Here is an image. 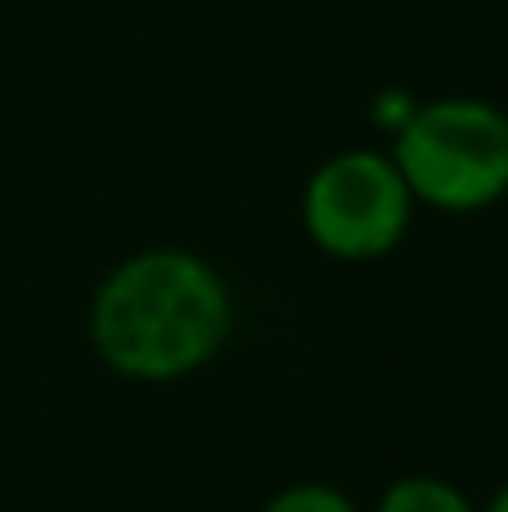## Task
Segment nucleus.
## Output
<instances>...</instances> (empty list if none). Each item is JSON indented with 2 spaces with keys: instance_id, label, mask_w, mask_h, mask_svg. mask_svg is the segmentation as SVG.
Returning a JSON list of instances; mask_svg holds the SVG:
<instances>
[{
  "instance_id": "obj_1",
  "label": "nucleus",
  "mask_w": 508,
  "mask_h": 512,
  "mask_svg": "<svg viewBox=\"0 0 508 512\" xmlns=\"http://www.w3.org/2000/svg\"><path fill=\"white\" fill-rule=\"evenodd\" d=\"M234 301L216 265L185 248L135 252L90 301L99 360L131 382H176L221 355Z\"/></svg>"
},
{
  "instance_id": "obj_2",
  "label": "nucleus",
  "mask_w": 508,
  "mask_h": 512,
  "mask_svg": "<svg viewBox=\"0 0 508 512\" xmlns=\"http://www.w3.org/2000/svg\"><path fill=\"white\" fill-rule=\"evenodd\" d=\"M392 162L414 203L437 212H482L508 194V113L486 99L419 104L392 135Z\"/></svg>"
},
{
  "instance_id": "obj_3",
  "label": "nucleus",
  "mask_w": 508,
  "mask_h": 512,
  "mask_svg": "<svg viewBox=\"0 0 508 512\" xmlns=\"http://www.w3.org/2000/svg\"><path fill=\"white\" fill-rule=\"evenodd\" d=\"M302 221L320 252L338 261H378L401 248L414 221V194L392 153L347 149L306 180Z\"/></svg>"
},
{
  "instance_id": "obj_4",
  "label": "nucleus",
  "mask_w": 508,
  "mask_h": 512,
  "mask_svg": "<svg viewBox=\"0 0 508 512\" xmlns=\"http://www.w3.org/2000/svg\"><path fill=\"white\" fill-rule=\"evenodd\" d=\"M378 512H477L459 486L441 477H401L383 490Z\"/></svg>"
},
{
  "instance_id": "obj_5",
  "label": "nucleus",
  "mask_w": 508,
  "mask_h": 512,
  "mask_svg": "<svg viewBox=\"0 0 508 512\" xmlns=\"http://www.w3.org/2000/svg\"><path fill=\"white\" fill-rule=\"evenodd\" d=\"M261 512H360L342 495L338 486H324V481H302V486L279 490Z\"/></svg>"
},
{
  "instance_id": "obj_6",
  "label": "nucleus",
  "mask_w": 508,
  "mask_h": 512,
  "mask_svg": "<svg viewBox=\"0 0 508 512\" xmlns=\"http://www.w3.org/2000/svg\"><path fill=\"white\" fill-rule=\"evenodd\" d=\"M414 108H419V104H414L410 95H401V90H392V95H383V99H378V108H374V122L383 126L387 135H401V126L414 117Z\"/></svg>"
},
{
  "instance_id": "obj_7",
  "label": "nucleus",
  "mask_w": 508,
  "mask_h": 512,
  "mask_svg": "<svg viewBox=\"0 0 508 512\" xmlns=\"http://www.w3.org/2000/svg\"><path fill=\"white\" fill-rule=\"evenodd\" d=\"M482 512H508V481H504L500 490H495V495H491V504H486Z\"/></svg>"
}]
</instances>
